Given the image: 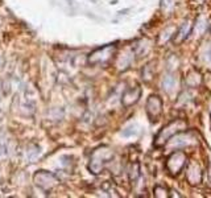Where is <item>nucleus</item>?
Masks as SVG:
<instances>
[{"label":"nucleus","instance_id":"1","mask_svg":"<svg viewBox=\"0 0 211 198\" xmlns=\"http://www.w3.org/2000/svg\"><path fill=\"white\" fill-rule=\"evenodd\" d=\"M112 157H113V153L107 147H100L98 149H95L90 157V164H89L90 172L92 174H99L102 172V169L104 168V165L107 162H109V160Z\"/></svg>","mask_w":211,"mask_h":198},{"label":"nucleus","instance_id":"2","mask_svg":"<svg viewBox=\"0 0 211 198\" xmlns=\"http://www.w3.org/2000/svg\"><path fill=\"white\" fill-rule=\"evenodd\" d=\"M115 52V45H107L100 49L94 50L89 57V62L91 65H99V64H106L107 61L111 60V57Z\"/></svg>","mask_w":211,"mask_h":198},{"label":"nucleus","instance_id":"3","mask_svg":"<svg viewBox=\"0 0 211 198\" xmlns=\"http://www.w3.org/2000/svg\"><path fill=\"white\" fill-rule=\"evenodd\" d=\"M34 182H36L37 186L44 189V190H49L57 184V178L49 172L40 170L34 174Z\"/></svg>","mask_w":211,"mask_h":198},{"label":"nucleus","instance_id":"4","mask_svg":"<svg viewBox=\"0 0 211 198\" xmlns=\"http://www.w3.org/2000/svg\"><path fill=\"white\" fill-rule=\"evenodd\" d=\"M147 112L148 115L152 118V120H155V118H157L161 114V100L158 96L152 95L147 102Z\"/></svg>","mask_w":211,"mask_h":198},{"label":"nucleus","instance_id":"5","mask_svg":"<svg viewBox=\"0 0 211 198\" xmlns=\"http://www.w3.org/2000/svg\"><path fill=\"white\" fill-rule=\"evenodd\" d=\"M140 96V89H131V90H127L123 95V104L124 106H131L132 103H135L136 100L139 99Z\"/></svg>","mask_w":211,"mask_h":198},{"label":"nucleus","instance_id":"6","mask_svg":"<svg viewBox=\"0 0 211 198\" xmlns=\"http://www.w3.org/2000/svg\"><path fill=\"white\" fill-rule=\"evenodd\" d=\"M175 87V79L173 78V77H168L164 81V89L166 90V91H171Z\"/></svg>","mask_w":211,"mask_h":198},{"label":"nucleus","instance_id":"7","mask_svg":"<svg viewBox=\"0 0 211 198\" xmlns=\"http://www.w3.org/2000/svg\"><path fill=\"white\" fill-rule=\"evenodd\" d=\"M8 85L7 82H4V81H0V98H4L8 92H10V87H7L6 89V86Z\"/></svg>","mask_w":211,"mask_h":198},{"label":"nucleus","instance_id":"8","mask_svg":"<svg viewBox=\"0 0 211 198\" xmlns=\"http://www.w3.org/2000/svg\"><path fill=\"white\" fill-rule=\"evenodd\" d=\"M129 177L131 180L133 181L139 177V164H133L132 165V169H131V173H129Z\"/></svg>","mask_w":211,"mask_h":198},{"label":"nucleus","instance_id":"9","mask_svg":"<svg viewBox=\"0 0 211 198\" xmlns=\"http://www.w3.org/2000/svg\"><path fill=\"white\" fill-rule=\"evenodd\" d=\"M2 65H3V58L0 57V66H2Z\"/></svg>","mask_w":211,"mask_h":198},{"label":"nucleus","instance_id":"10","mask_svg":"<svg viewBox=\"0 0 211 198\" xmlns=\"http://www.w3.org/2000/svg\"><path fill=\"white\" fill-rule=\"evenodd\" d=\"M0 24H2V19H0Z\"/></svg>","mask_w":211,"mask_h":198}]
</instances>
